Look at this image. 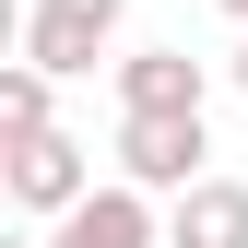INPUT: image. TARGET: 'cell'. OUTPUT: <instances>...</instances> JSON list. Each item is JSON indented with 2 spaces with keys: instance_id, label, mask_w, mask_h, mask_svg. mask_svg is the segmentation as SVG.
Listing matches in <instances>:
<instances>
[{
  "instance_id": "obj_9",
  "label": "cell",
  "mask_w": 248,
  "mask_h": 248,
  "mask_svg": "<svg viewBox=\"0 0 248 248\" xmlns=\"http://www.w3.org/2000/svg\"><path fill=\"white\" fill-rule=\"evenodd\" d=\"M225 12H236V24H248V0H225Z\"/></svg>"
},
{
  "instance_id": "obj_3",
  "label": "cell",
  "mask_w": 248,
  "mask_h": 248,
  "mask_svg": "<svg viewBox=\"0 0 248 248\" xmlns=\"http://www.w3.org/2000/svg\"><path fill=\"white\" fill-rule=\"evenodd\" d=\"M0 177H12V201H24V213H47V225H71V213L95 201V154H83L71 130L12 142V154H0Z\"/></svg>"
},
{
  "instance_id": "obj_6",
  "label": "cell",
  "mask_w": 248,
  "mask_h": 248,
  "mask_svg": "<svg viewBox=\"0 0 248 248\" xmlns=\"http://www.w3.org/2000/svg\"><path fill=\"white\" fill-rule=\"evenodd\" d=\"M47 248H154V201H142V189H95Z\"/></svg>"
},
{
  "instance_id": "obj_5",
  "label": "cell",
  "mask_w": 248,
  "mask_h": 248,
  "mask_svg": "<svg viewBox=\"0 0 248 248\" xmlns=\"http://www.w3.org/2000/svg\"><path fill=\"white\" fill-rule=\"evenodd\" d=\"M166 248H248V177H201L166 213Z\"/></svg>"
},
{
  "instance_id": "obj_2",
  "label": "cell",
  "mask_w": 248,
  "mask_h": 248,
  "mask_svg": "<svg viewBox=\"0 0 248 248\" xmlns=\"http://www.w3.org/2000/svg\"><path fill=\"white\" fill-rule=\"evenodd\" d=\"M118 12H130V0H36V12H24V71L83 83V71H95V47L118 36Z\"/></svg>"
},
{
  "instance_id": "obj_8",
  "label": "cell",
  "mask_w": 248,
  "mask_h": 248,
  "mask_svg": "<svg viewBox=\"0 0 248 248\" xmlns=\"http://www.w3.org/2000/svg\"><path fill=\"white\" fill-rule=\"evenodd\" d=\"M236 95H248V47H236Z\"/></svg>"
},
{
  "instance_id": "obj_10",
  "label": "cell",
  "mask_w": 248,
  "mask_h": 248,
  "mask_svg": "<svg viewBox=\"0 0 248 248\" xmlns=\"http://www.w3.org/2000/svg\"><path fill=\"white\" fill-rule=\"evenodd\" d=\"M12 248H47V236H12Z\"/></svg>"
},
{
  "instance_id": "obj_7",
  "label": "cell",
  "mask_w": 248,
  "mask_h": 248,
  "mask_svg": "<svg viewBox=\"0 0 248 248\" xmlns=\"http://www.w3.org/2000/svg\"><path fill=\"white\" fill-rule=\"evenodd\" d=\"M0 142H47V71H0Z\"/></svg>"
},
{
  "instance_id": "obj_1",
  "label": "cell",
  "mask_w": 248,
  "mask_h": 248,
  "mask_svg": "<svg viewBox=\"0 0 248 248\" xmlns=\"http://www.w3.org/2000/svg\"><path fill=\"white\" fill-rule=\"evenodd\" d=\"M201 154H213L201 118H118V189H142V201H154V189H177V201H189L201 177H213Z\"/></svg>"
},
{
  "instance_id": "obj_4",
  "label": "cell",
  "mask_w": 248,
  "mask_h": 248,
  "mask_svg": "<svg viewBox=\"0 0 248 248\" xmlns=\"http://www.w3.org/2000/svg\"><path fill=\"white\" fill-rule=\"evenodd\" d=\"M118 118H201V59H189V47L118 59Z\"/></svg>"
}]
</instances>
